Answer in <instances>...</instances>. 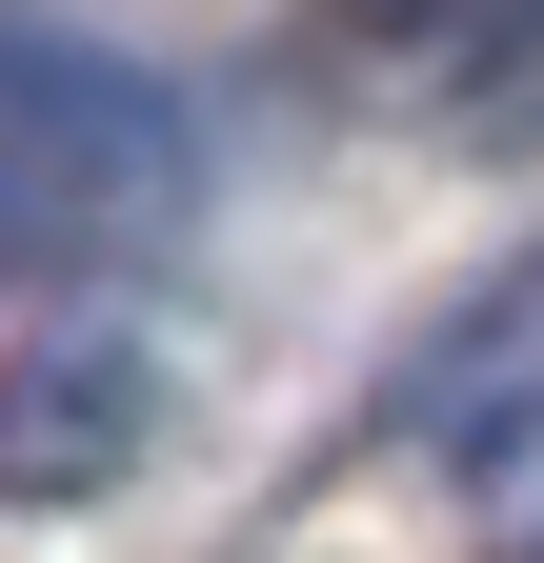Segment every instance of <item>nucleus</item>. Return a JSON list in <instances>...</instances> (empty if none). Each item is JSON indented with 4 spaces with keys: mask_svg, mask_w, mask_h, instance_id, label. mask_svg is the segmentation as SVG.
<instances>
[{
    "mask_svg": "<svg viewBox=\"0 0 544 563\" xmlns=\"http://www.w3.org/2000/svg\"><path fill=\"white\" fill-rule=\"evenodd\" d=\"M162 443V342L142 322H41L0 363V504H101Z\"/></svg>",
    "mask_w": 544,
    "mask_h": 563,
    "instance_id": "2",
    "label": "nucleus"
},
{
    "mask_svg": "<svg viewBox=\"0 0 544 563\" xmlns=\"http://www.w3.org/2000/svg\"><path fill=\"white\" fill-rule=\"evenodd\" d=\"M464 523H485L504 563H544V383L464 422Z\"/></svg>",
    "mask_w": 544,
    "mask_h": 563,
    "instance_id": "3",
    "label": "nucleus"
},
{
    "mask_svg": "<svg viewBox=\"0 0 544 563\" xmlns=\"http://www.w3.org/2000/svg\"><path fill=\"white\" fill-rule=\"evenodd\" d=\"M202 201V141L121 41L0 0V282H61V262H121Z\"/></svg>",
    "mask_w": 544,
    "mask_h": 563,
    "instance_id": "1",
    "label": "nucleus"
}]
</instances>
